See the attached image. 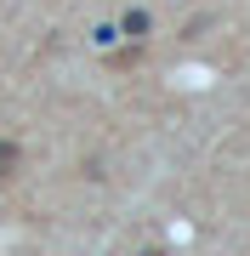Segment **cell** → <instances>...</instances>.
I'll list each match as a JSON object with an SVG mask.
<instances>
[{"label": "cell", "mask_w": 250, "mask_h": 256, "mask_svg": "<svg viewBox=\"0 0 250 256\" xmlns=\"http://www.w3.org/2000/svg\"><path fill=\"white\" fill-rule=\"evenodd\" d=\"M17 165H23V148H17V142H0V182H11Z\"/></svg>", "instance_id": "cell-1"}, {"label": "cell", "mask_w": 250, "mask_h": 256, "mask_svg": "<svg viewBox=\"0 0 250 256\" xmlns=\"http://www.w3.org/2000/svg\"><path fill=\"white\" fill-rule=\"evenodd\" d=\"M137 256H165V250H159V245H148V250H137Z\"/></svg>", "instance_id": "cell-2"}]
</instances>
